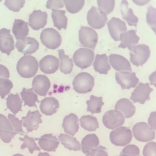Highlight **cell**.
Segmentation results:
<instances>
[{
    "mask_svg": "<svg viewBox=\"0 0 156 156\" xmlns=\"http://www.w3.org/2000/svg\"><path fill=\"white\" fill-rule=\"evenodd\" d=\"M9 72L6 66L0 64V78L9 79Z\"/></svg>",
    "mask_w": 156,
    "mask_h": 156,
    "instance_id": "cell-49",
    "label": "cell"
},
{
    "mask_svg": "<svg viewBox=\"0 0 156 156\" xmlns=\"http://www.w3.org/2000/svg\"><path fill=\"white\" fill-rule=\"evenodd\" d=\"M93 66L95 71L100 74L107 75L108 71L111 70L108 58L106 54L96 55Z\"/></svg>",
    "mask_w": 156,
    "mask_h": 156,
    "instance_id": "cell-30",
    "label": "cell"
},
{
    "mask_svg": "<svg viewBox=\"0 0 156 156\" xmlns=\"http://www.w3.org/2000/svg\"><path fill=\"white\" fill-rule=\"evenodd\" d=\"M99 138L95 134L87 135L81 141L82 150L87 156L90 155L91 150L99 146Z\"/></svg>",
    "mask_w": 156,
    "mask_h": 156,
    "instance_id": "cell-29",
    "label": "cell"
},
{
    "mask_svg": "<svg viewBox=\"0 0 156 156\" xmlns=\"http://www.w3.org/2000/svg\"><path fill=\"white\" fill-rule=\"evenodd\" d=\"M42 116L38 110L34 112L29 110L27 116L22 117V120L23 122V126L27 128V133L37 130L39 128V124L42 123Z\"/></svg>",
    "mask_w": 156,
    "mask_h": 156,
    "instance_id": "cell-15",
    "label": "cell"
},
{
    "mask_svg": "<svg viewBox=\"0 0 156 156\" xmlns=\"http://www.w3.org/2000/svg\"><path fill=\"white\" fill-rule=\"evenodd\" d=\"M16 133L9 120L3 115L0 114V137L5 143L11 142Z\"/></svg>",
    "mask_w": 156,
    "mask_h": 156,
    "instance_id": "cell-16",
    "label": "cell"
},
{
    "mask_svg": "<svg viewBox=\"0 0 156 156\" xmlns=\"http://www.w3.org/2000/svg\"><path fill=\"white\" fill-rule=\"evenodd\" d=\"M130 51L131 62L137 67L142 66L146 63L151 54L150 47L144 44L133 45Z\"/></svg>",
    "mask_w": 156,
    "mask_h": 156,
    "instance_id": "cell-3",
    "label": "cell"
},
{
    "mask_svg": "<svg viewBox=\"0 0 156 156\" xmlns=\"http://www.w3.org/2000/svg\"><path fill=\"white\" fill-rule=\"evenodd\" d=\"M59 66V59L56 57L48 55L42 58L39 62L40 70L45 74L55 73Z\"/></svg>",
    "mask_w": 156,
    "mask_h": 156,
    "instance_id": "cell-20",
    "label": "cell"
},
{
    "mask_svg": "<svg viewBox=\"0 0 156 156\" xmlns=\"http://www.w3.org/2000/svg\"><path fill=\"white\" fill-rule=\"evenodd\" d=\"M48 14L47 12L41 10H34L29 18V25L34 30H38L47 25Z\"/></svg>",
    "mask_w": 156,
    "mask_h": 156,
    "instance_id": "cell-18",
    "label": "cell"
},
{
    "mask_svg": "<svg viewBox=\"0 0 156 156\" xmlns=\"http://www.w3.org/2000/svg\"><path fill=\"white\" fill-rule=\"evenodd\" d=\"M80 121L82 128L88 131H95L99 128L97 118L92 115H83L81 117Z\"/></svg>",
    "mask_w": 156,
    "mask_h": 156,
    "instance_id": "cell-36",
    "label": "cell"
},
{
    "mask_svg": "<svg viewBox=\"0 0 156 156\" xmlns=\"http://www.w3.org/2000/svg\"><path fill=\"white\" fill-rule=\"evenodd\" d=\"M8 118L10 121L16 134H18L22 136L24 135L25 132L22 128L23 120H19L18 118L15 117V115L11 114H9Z\"/></svg>",
    "mask_w": 156,
    "mask_h": 156,
    "instance_id": "cell-41",
    "label": "cell"
},
{
    "mask_svg": "<svg viewBox=\"0 0 156 156\" xmlns=\"http://www.w3.org/2000/svg\"><path fill=\"white\" fill-rule=\"evenodd\" d=\"M109 58L111 65L116 71L119 72H132L130 63L123 56L111 54L109 56Z\"/></svg>",
    "mask_w": 156,
    "mask_h": 156,
    "instance_id": "cell-21",
    "label": "cell"
},
{
    "mask_svg": "<svg viewBox=\"0 0 156 156\" xmlns=\"http://www.w3.org/2000/svg\"><path fill=\"white\" fill-rule=\"evenodd\" d=\"M19 139L21 141H23V143L21 145V149L23 150L27 148L30 154H33L34 151H40V149L37 146L35 143L36 140L39 138L30 137L28 135H25L24 138L19 137Z\"/></svg>",
    "mask_w": 156,
    "mask_h": 156,
    "instance_id": "cell-38",
    "label": "cell"
},
{
    "mask_svg": "<svg viewBox=\"0 0 156 156\" xmlns=\"http://www.w3.org/2000/svg\"><path fill=\"white\" fill-rule=\"evenodd\" d=\"M79 41L85 48L94 49L98 40V34L93 29L87 27L81 26L79 30Z\"/></svg>",
    "mask_w": 156,
    "mask_h": 156,
    "instance_id": "cell-8",
    "label": "cell"
},
{
    "mask_svg": "<svg viewBox=\"0 0 156 156\" xmlns=\"http://www.w3.org/2000/svg\"><path fill=\"white\" fill-rule=\"evenodd\" d=\"M148 8V11L146 15V18H147V22L149 26H150L151 28L155 32V28L154 27V25L156 27V16H154L155 15V9L154 8L151 6H149Z\"/></svg>",
    "mask_w": 156,
    "mask_h": 156,
    "instance_id": "cell-45",
    "label": "cell"
},
{
    "mask_svg": "<svg viewBox=\"0 0 156 156\" xmlns=\"http://www.w3.org/2000/svg\"><path fill=\"white\" fill-rule=\"evenodd\" d=\"M107 26L111 36L116 42L120 41V34L127 30L126 23L120 18L115 17H112L108 22Z\"/></svg>",
    "mask_w": 156,
    "mask_h": 156,
    "instance_id": "cell-13",
    "label": "cell"
},
{
    "mask_svg": "<svg viewBox=\"0 0 156 156\" xmlns=\"http://www.w3.org/2000/svg\"><path fill=\"white\" fill-rule=\"evenodd\" d=\"M121 43L118 48L125 49L129 48L130 51L133 45H136L138 43L140 37L136 34V31L134 30H131L129 31L121 34L120 36Z\"/></svg>",
    "mask_w": 156,
    "mask_h": 156,
    "instance_id": "cell-25",
    "label": "cell"
},
{
    "mask_svg": "<svg viewBox=\"0 0 156 156\" xmlns=\"http://www.w3.org/2000/svg\"><path fill=\"white\" fill-rule=\"evenodd\" d=\"M6 100L7 108L10 110L14 115L19 111H23L22 107L23 101L21 100L18 93L16 94L11 93L8 96Z\"/></svg>",
    "mask_w": 156,
    "mask_h": 156,
    "instance_id": "cell-32",
    "label": "cell"
},
{
    "mask_svg": "<svg viewBox=\"0 0 156 156\" xmlns=\"http://www.w3.org/2000/svg\"><path fill=\"white\" fill-rule=\"evenodd\" d=\"M40 40L44 46L51 50H55L60 47L62 37L55 29L48 28L42 30L40 35Z\"/></svg>",
    "mask_w": 156,
    "mask_h": 156,
    "instance_id": "cell-4",
    "label": "cell"
},
{
    "mask_svg": "<svg viewBox=\"0 0 156 156\" xmlns=\"http://www.w3.org/2000/svg\"><path fill=\"white\" fill-rule=\"evenodd\" d=\"M115 80L123 90L135 88L139 82L136 73L129 72H116Z\"/></svg>",
    "mask_w": 156,
    "mask_h": 156,
    "instance_id": "cell-11",
    "label": "cell"
},
{
    "mask_svg": "<svg viewBox=\"0 0 156 156\" xmlns=\"http://www.w3.org/2000/svg\"><path fill=\"white\" fill-rule=\"evenodd\" d=\"M140 153L139 148L137 146L134 144H129L123 149L120 156H139Z\"/></svg>",
    "mask_w": 156,
    "mask_h": 156,
    "instance_id": "cell-44",
    "label": "cell"
},
{
    "mask_svg": "<svg viewBox=\"0 0 156 156\" xmlns=\"http://www.w3.org/2000/svg\"><path fill=\"white\" fill-rule=\"evenodd\" d=\"M16 68L18 74L22 77L32 78L38 71V62L33 56H24L18 61Z\"/></svg>",
    "mask_w": 156,
    "mask_h": 156,
    "instance_id": "cell-1",
    "label": "cell"
},
{
    "mask_svg": "<svg viewBox=\"0 0 156 156\" xmlns=\"http://www.w3.org/2000/svg\"><path fill=\"white\" fill-rule=\"evenodd\" d=\"M27 23L21 19H15L12 27V31L15 38L18 40H22L29 34V29Z\"/></svg>",
    "mask_w": 156,
    "mask_h": 156,
    "instance_id": "cell-28",
    "label": "cell"
},
{
    "mask_svg": "<svg viewBox=\"0 0 156 156\" xmlns=\"http://www.w3.org/2000/svg\"><path fill=\"white\" fill-rule=\"evenodd\" d=\"M39 43L34 37H26L22 40H18L16 48L19 52L24 55L32 54L39 49Z\"/></svg>",
    "mask_w": 156,
    "mask_h": 156,
    "instance_id": "cell-14",
    "label": "cell"
},
{
    "mask_svg": "<svg viewBox=\"0 0 156 156\" xmlns=\"http://www.w3.org/2000/svg\"><path fill=\"white\" fill-rule=\"evenodd\" d=\"M89 156H108L107 149L100 145L91 150Z\"/></svg>",
    "mask_w": 156,
    "mask_h": 156,
    "instance_id": "cell-47",
    "label": "cell"
},
{
    "mask_svg": "<svg viewBox=\"0 0 156 156\" xmlns=\"http://www.w3.org/2000/svg\"><path fill=\"white\" fill-rule=\"evenodd\" d=\"M13 87V84L10 80L4 78H0V96L4 99L6 95L10 93Z\"/></svg>",
    "mask_w": 156,
    "mask_h": 156,
    "instance_id": "cell-40",
    "label": "cell"
},
{
    "mask_svg": "<svg viewBox=\"0 0 156 156\" xmlns=\"http://www.w3.org/2000/svg\"><path fill=\"white\" fill-rule=\"evenodd\" d=\"M51 86L50 80L45 75H37L34 78L33 80L32 88L39 96H47Z\"/></svg>",
    "mask_w": 156,
    "mask_h": 156,
    "instance_id": "cell-19",
    "label": "cell"
},
{
    "mask_svg": "<svg viewBox=\"0 0 156 156\" xmlns=\"http://www.w3.org/2000/svg\"><path fill=\"white\" fill-rule=\"evenodd\" d=\"M25 3L24 0H6L5 2L4 5L9 10L14 12H18L23 7Z\"/></svg>",
    "mask_w": 156,
    "mask_h": 156,
    "instance_id": "cell-43",
    "label": "cell"
},
{
    "mask_svg": "<svg viewBox=\"0 0 156 156\" xmlns=\"http://www.w3.org/2000/svg\"><path fill=\"white\" fill-rule=\"evenodd\" d=\"M102 121L104 126L107 128L114 129L124 124L125 118L120 111L117 110H112L105 113Z\"/></svg>",
    "mask_w": 156,
    "mask_h": 156,
    "instance_id": "cell-10",
    "label": "cell"
},
{
    "mask_svg": "<svg viewBox=\"0 0 156 156\" xmlns=\"http://www.w3.org/2000/svg\"><path fill=\"white\" fill-rule=\"evenodd\" d=\"M153 90L149 83H140L136 89L131 93L130 100L134 103L138 102L144 105L145 102L150 100V94Z\"/></svg>",
    "mask_w": 156,
    "mask_h": 156,
    "instance_id": "cell-12",
    "label": "cell"
},
{
    "mask_svg": "<svg viewBox=\"0 0 156 156\" xmlns=\"http://www.w3.org/2000/svg\"><path fill=\"white\" fill-rule=\"evenodd\" d=\"M73 89L79 94L90 92L95 85V79L89 73L83 72L78 74L72 82Z\"/></svg>",
    "mask_w": 156,
    "mask_h": 156,
    "instance_id": "cell-2",
    "label": "cell"
},
{
    "mask_svg": "<svg viewBox=\"0 0 156 156\" xmlns=\"http://www.w3.org/2000/svg\"><path fill=\"white\" fill-rule=\"evenodd\" d=\"M115 108V110L120 111L126 118L132 117L136 112L135 106L131 101L126 98H123L119 100L116 102Z\"/></svg>",
    "mask_w": 156,
    "mask_h": 156,
    "instance_id": "cell-26",
    "label": "cell"
},
{
    "mask_svg": "<svg viewBox=\"0 0 156 156\" xmlns=\"http://www.w3.org/2000/svg\"><path fill=\"white\" fill-rule=\"evenodd\" d=\"M62 127L64 132L72 136H75L79 129V119L76 115L72 113L65 116L63 119Z\"/></svg>",
    "mask_w": 156,
    "mask_h": 156,
    "instance_id": "cell-23",
    "label": "cell"
},
{
    "mask_svg": "<svg viewBox=\"0 0 156 156\" xmlns=\"http://www.w3.org/2000/svg\"><path fill=\"white\" fill-rule=\"evenodd\" d=\"M64 7L63 1L62 0H58V1H54V0H49L47 2L46 5V8L48 9H51L52 10L55 9L62 8Z\"/></svg>",
    "mask_w": 156,
    "mask_h": 156,
    "instance_id": "cell-48",
    "label": "cell"
},
{
    "mask_svg": "<svg viewBox=\"0 0 156 156\" xmlns=\"http://www.w3.org/2000/svg\"><path fill=\"white\" fill-rule=\"evenodd\" d=\"M10 33V30L5 28L0 30V51L8 55L15 48L13 37Z\"/></svg>",
    "mask_w": 156,
    "mask_h": 156,
    "instance_id": "cell-17",
    "label": "cell"
},
{
    "mask_svg": "<svg viewBox=\"0 0 156 156\" xmlns=\"http://www.w3.org/2000/svg\"><path fill=\"white\" fill-rule=\"evenodd\" d=\"M94 51L87 48H81L74 53L73 59L76 66L84 69L92 65L94 60Z\"/></svg>",
    "mask_w": 156,
    "mask_h": 156,
    "instance_id": "cell-6",
    "label": "cell"
},
{
    "mask_svg": "<svg viewBox=\"0 0 156 156\" xmlns=\"http://www.w3.org/2000/svg\"><path fill=\"white\" fill-rule=\"evenodd\" d=\"M132 132L129 128L121 126L110 133V140L112 144L117 146H125L131 142Z\"/></svg>",
    "mask_w": 156,
    "mask_h": 156,
    "instance_id": "cell-5",
    "label": "cell"
},
{
    "mask_svg": "<svg viewBox=\"0 0 156 156\" xmlns=\"http://www.w3.org/2000/svg\"><path fill=\"white\" fill-rule=\"evenodd\" d=\"M143 156H156V143L150 142L144 146L143 150Z\"/></svg>",
    "mask_w": 156,
    "mask_h": 156,
    "instance_id": "cell-46",
    "label": "cell"
},
{
    "mask_svg": "<svg viewBox=\"0 0 156 156\" xmlns=\"http://www.w3.org/2000/svg\"><path fill=\"white\" fill-rule=\"evenodd\" d=\"M67 11L70 13L74 14L77 13L82 9L85 3L84 0L77 1H63Z\"/></svg>",
    "mask_w": 156,
    "mask_h": 156,
    "instance_id": "cell-39",
    "label": "cell"
},
{
    "mask_svg": "<svg viewBox=\"0 0 156 156\" xmlns=\"http://www.w3.org/2000/svg\"><path fill=\"white\" fill-rule=\"evenodd\" d=\"M59 108V102L53 97L44 98L41 101L40 105L41 112L46 115H51L55 114Z\"/></svg>",
    "mask_w": 156,
    "mask_h": 156,
    "instance_id": "cell-24",
    "label": "cell"
},
{
    "mask_svg": "<svg viewBox=\"0 0 156 156\" xmlns=\"http://www.w3.org/2000/svg\"><path fill=\"white\" fill-rule=\"evenodd\" d=\"M99 8L105 12L106 14H109L113 11L115 5V1L114 0H107V1H97Z\"/></svg>",
    "mask_w": 156,
    "mask_h": 156,
    "instance_id": "cell-42",
    "label": "cell"
},
{
    "mask_svg": "<svg viewBox=\"0 0 156 156\" xmlns=\"http://www.w3.org/2000/svg\"><path fill=\"white\" fill-rule=\"evenodd\" d=\"M38 143L41 149L44 151L55 152L58 147L59 141L52 134H46L39 138Z\"/></svg>",
    "mask_w": 156,
    "mask_h": 156,
    "instance_id": "cell-22",
    "label": "cell"
},
{
    "mask_svg": "<svg viewBox=\"0 0 156 156\" xmlns=\"http://www.w3.org/2000/svg\"><path fill=\"white\" fill-rule=\"evenodd\" d=\"M102 97H98L93 95L90 96V100L86 101L87 105V111L90 112L92 114L101 113L102 106L105 104L102 101Z\"/></svg>",
    "mask_w": 156,
    "mask_h": 156,
    "instance_id": "cell-37",
    "label": "cell"
},
{
    "mask_svg": "<svg viewBox=\"0 0 156 156\" xmlns=\"http://www.w3.org/2000/svg\"><path fill=\"white\" fill-rule=\"evenodd\" d=\"M120 12L122 18L126 20L129 26H134L137 27L138 18L134 15L131 8H129V3L127 1H122L120 5Z\"/></svg>",
    "mask_w": 156,
    "mask_h": 156,
    "instance_id": "cell-27",
    "label": "cell"
},
{
    "mask_svg": "<svg viewBox=\"0 0 156 156\" xmlns=\"http://www.w3.org/2000/svg\"><path fill=\"white\" fill-rule=\"evenodd\" d=\"M87 19L91 27L99 30L105 27L108 18L107 14L99 8L92 6L87 12Z\"/></svg>",
    "mask_w": 156,
    "mask_h": 156,
    "instance_id": "cell-7",
    "label": "cell"
},
{
    "mask_svg": "<svg viewBox=\"0 0 156 156\" xmlns=\"http://www.w3.org/2000/svg\"><path fill=\"white\" fill-rule=\"evenodd\" d=\"M52 156L50 155L47 152H45V153H42V152H40L38 154V156Z\"/></svg>",
    "mask_w": 156,
    "mask_h": 156,
    "instance_id": "cell-50",
    "label": "cell"
},
{
    "mask_svg": "<svg viewBox=\"0 0 156 156\" xmlns=\"http://www.w3.org/2000/svg\"><path fill=\"white\" fill-rule=\"evenodd\" d=\"M61 144L66 149L74 151L81 150V144L76 138L66 134L61 133L58 136Z\"/></svg>",
    "mask_w": 156,
    "mask_h": 156,
    "instance_id": "cell-33",
    "label": "cell"
},
{
    "mask_svg": "<svg viewBox=\"0 0 156 156\" xmlns=\"http://www.w3.org/2000/svg\"><path fill=\"white\" fill-rule=\"evenodd\" d=\"M58 57L60 59V70L64 74H70L73 70V61L72 58H69V56L65 54L63 49L57 50Z\"/></svg>",
    "mask_w": 156,
    "mask_h": 156,
    "instance_id": "cell-35",
    "label": "cell"
},
{
    "mask_svg": "<svg viewBox=\"0 0 156 156\" xmlns=\"http://www.w3.org/2000/svg\"><path fill=\"white\" fill-rule=\"evenodd\" d=\"M12 156H24L23 155L21 154H15L13 155Z\"/></svg>",
    "mask_w": 156,
    "mask_h": 156,
    "instance_id": "cell-51",
    "label": "cell"
},
{
    "mask_svg": "<svg viewBox=\"0 0 156 156\" xmlns=\"http://www.w3.org/2000/svg\"><path fill=\"white\" fill-rule=\"evenodd\" d=\"M33 88H27L23 87L22 92L20 93L22 100L24 102V106L27 105L30 107H35L37 108L36 102L40 103L38 100L37 95L33 91Z\"/></svg>",
    "mask_w": 156,
    "mask_h": 156,
    "instance_id": "cell-34",
    "label": "cell"
},
{
    "mask_svg": "<svg viewBox=\"0 0 156 156\" xmlns=\"http://www.w3.org/2000/svg\"><path fill=\"white\" fill-rule=\"evenodd\" d=\"M133 134L136 140L146 142L155 138V132L145 122H139L133 127Z\"/></svg>",
    "mask_w": 156,
    "mask_h": 156,
    "instance_id": "cell-9",
    "label": "cell"
},
{
    "mask_svg": "<svg viewBox=\"0 0 156 156\" xmlns=\"http://www.w3.org/2000/svg\"><path fill=\"white\" fill-rule=\"evenodd\" d=\"M51 13V17L54 23V26L59 30L62 29L66 30L67 26L68 18L66 15V11L63 10L53 9Z\"/></svg>",
    "mask_w": 156,
    "mask_h": 156,
    "instance_id": "cell-31",
    "label": "cell"
}]
</instances>
